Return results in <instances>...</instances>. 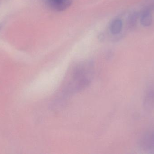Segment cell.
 Here are the masks:
<instances>
[{"label": "cell", "mask_w": 154, "mask_h": 154, "mask_svg": "<svg viewBox=\"0 0 154 154\" xmlns=\"http://www.w3.org/2000/svg\"><path fill=\"white\" fill-rule=\"evenodd\" d=\"M93 71V67L89 62L77 66L65 86L63 93L66 95L74 94L88 86L91 82Z\"/></svg>", "instance_id": "obj_1"}, {"label": "cell", "mask_w": 154, "mask_h": 154, "mask_svg": "<svg viewBox=\"0 0 154 154\" xmlns=\"http://www.w3.org/2000/svg\"><path fill=\"white\" fill-rule=\"evenodd\" d=\"M139 145L145 151H154V131L144 134L140 138Z\"/></svg>", "instance_id": "obj_2"}, {"label": "cell", "mask_w": 154, "mask_h": 154, "mask_svg": "<svg viewBox=\"0 0 154 154\" xmlns=\"http://www.w3.org/2000/svg\"><path fill=\"white\" fill-rule=\"evenodd\" d=\"M51 9L56 11H62L68 8L72 4V0H44Z\"/></svg>", "instance_id": "obj_3"}, {"label": "cell", "mask_w": 154, "mask_h": 154, "mask_svg": "<svg viewBox=\"0 0 154 154\" xmlns=\"http://www.w3.org/2000/svg\"><path fill=\"white\" fill-rule=\"evenodd\" d=\"M143 107L146 111L154 110V88H150L146 90L143 101Z\"/></svg>", "instance_id": "obj_4"}, {"label": "cell", "mask_w": 154, "mask_h": 154, "mask_svg": "<svg viewBox=\"0 0 154 154\" xmlns=\"http://www.w3.org/2000/svg\"><path fill=\"white\" fill-rule=\"evenodd\" d=\"M152 9L146 5L145 6L140 12V22L145 27L151 26L152 22Z\"/></svg>", "instance_id": "obj_5"}, {"label": "cell", "mask_w": 154, "mask_h": 154, "mask_svg": "<svg viewBox=\"0 0 154 154\" xmlns=\"http://www.w3.org/2000/svg\"><path fill=\"white\" fill-rule=\"evenodd\" d=\"M140 17V12L137 11L132 12L128 18V26L130 30H133L137 25V21Z\"/></svg>", "instance_id": "obj_6"}, {"label": "cell", "mask_w": 154, "mask_h": 154, "mask_svg": "<svg viewBox=\"0 0 154 154\" xmlns=\"http://www.w3.org/2000/svg\"><path fill=\"white\" fill-rule=\"evenodd\" d=\"M123 26V21L121 19L117 18L113 20L110 25L111 33L114 35L119 34L122 31Z\"/></svg>", "instance_id": "obj_7"}, {"label": "cell", "mask_w": 154, "mask_h": 154, "mask_svg": "<svg viewBox=\"0 0 154 154\" xmlns=\"http://www.w3.org/2000/svg\"><path fill=\"white\" fill-rule=\"evenodd\" d=\"M2 24H0V30H1V28H2Z\"/></svg>", "instance_id": "obj_8"}]
</instances>
